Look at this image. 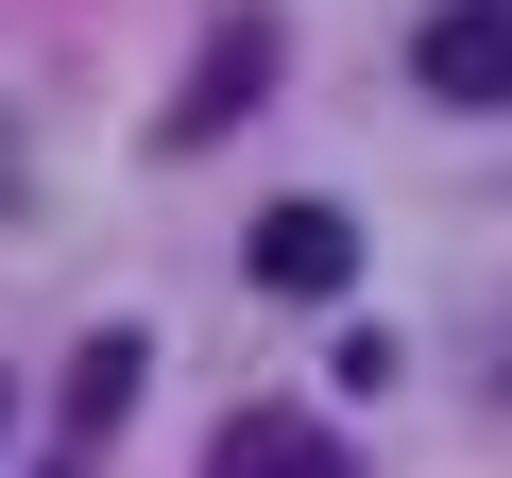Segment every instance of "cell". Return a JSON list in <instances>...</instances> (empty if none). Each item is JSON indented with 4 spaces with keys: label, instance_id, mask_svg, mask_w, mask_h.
<instances>
[{
    "label": "cell",
    "instance_id": "obj_1",
    "mask_svg": "<svg viewBox=\"0 0 512 478\" xmlns=\"http://www.w3.org/2000/svg\"><path fill=\"white\" fill-rule=\"evenodd\" d=\"M410 86L461 103V120H495V103H512V0H444V18L410 35Z\"/></svg>",
    "mask_w": 512,
    "mask_h": 478
},
{
    "label": "cell",
    "instance_id": "obj_2",
    "mask_svg": "<svg viewBox=\"0 0 512 478\" xmlns=\"http://www.w3.org/2000/svg\"><path fill=\"white\" fill-rule=\"evenodd\" d=\"M274 52H291V35H274V18L239 0V18L205 35V69H188V103H171V154H188V137H222V120H256V86H274Z\"/></svg>",
    "mask_w": 512,
    "mask_h": 478
},
{
    "label": "cell",
    "instance_id": "obj_3",
    "mask_svg": "<svg viewBox=\"0 0 512 478\" xmlns=\"http://www.w3.org/2000/svg\"><path fill=\"white\" fill-rule=\"evenodd\" d=\"M342 274H359L342 205H256V291H342Z\"/></svg>",
    "mask_w": 512,
    "mask_h": 478
},
{
    "label": "cell",
    "instance_id": "obj_4",
    "mask_svg": "<svg viewBox=\"0 0 512 478\" xmlns=\"http://www.w3.org/2000/svg\"><path fill=\"white\" fill-rule=\"evenodd\" d=\"M205 478H359L308 410H222V444H205Z\"/></svg>",
    "mask_w": 512,
    "mask_h": 478
},
{
    "label": "cell",
    "instance_id": "obj_5",
    "mask_svg": "<svg viewBox=\"0 0 512 478\" xmlns=\"http://www.w3.org/2000/svg\"><path fill=\"white\" fill-rule=\"evenodd\" d=\"M137 359H154L137 325H103V342H86V376H69V427H86V444H103V427L137 410Z\"/></svg>",
    "mask_w": 512,
    "mask_h": 478
}]
</instances>
